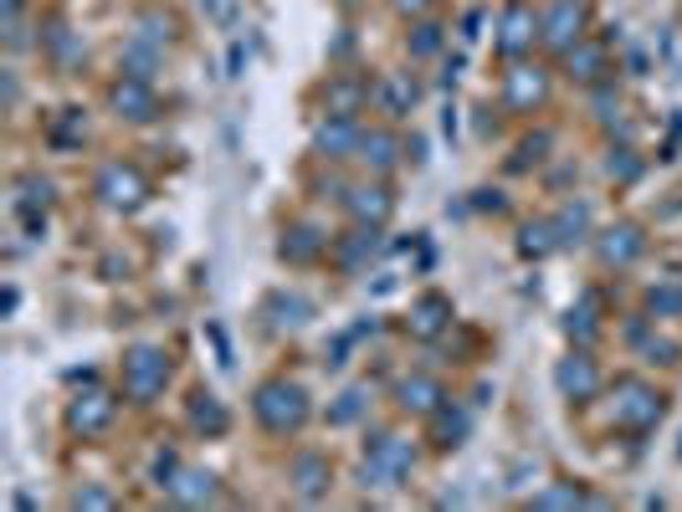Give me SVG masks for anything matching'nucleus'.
Returning <instances> with one entry per match:
<instances>
[{"mask_svg": "<svg viewBox=\"0 0 682 512\" xmlns=\"http://www.w3.org/2000/svg\"><path fill=\"white\" fill-rule=\"evenodd\" d=\"M252 415L272 436H297V431L308 425V395H303V384H293V380H268V384H257Z\"/></svg>", "mask_w": 682, "mask_h": 512, "instance_id": "1", "label": "nucleus"}, {"mask_svg": "<svg viewBox=\"0 0 682 512\" xmlns=\"http://www.w3.org/2000/svg\"><path fill=\"white\" fill-rule=\"evenodd\" d=\"M170 384V353L154 349V344H139V349L123 353V395L134 405H149V400L164 395Z\"/></svg>", "mask_w": 682, "mask_h": 512, "instance_id": "2", "label": "nucleus"}, {"mask_svg": "<svg viewBox=\"0 0 682 512\" xmlns=\"http://www.w3.org/2000/svg\"><path fill=\"white\" fill-rule=\"evenodd\" d=\"M662 410H668V400L657 395L652 384L621 380V384H616V405H610V421L621 425V431H631V436H641V431H652V425L662 421Z\"/></svg>", "mask_w": 682, "mask_h": 512, "instance_id": "3", "label": "nucleus"}, {"mask_svg": "<svg viewBox=\"0 0 682 512\" xmlns=\"http://www.w3.org/2000/svg\"><path fill=\"white\" fill-rule=\"evenodd\" d=\"M411 467H415L411 440L380 431V436L370 440V451H365V487H401Z\"/></svg>", "mask_w": 682, "mask_h": 512, "instance_id": "4", "label": "nucleus"}, {"mask_svg": "<svg viewBox=\"0 0 682 512\" xmlns=\"http://www.w3.org/2000/svg\"><path fill=\"white\" fill-rule=\"evenodd\" d=\"M585 21H591V6L585 0H554L544 15H539V42L549 52H570L575 42H585Z\"/></svg>", "mask_w": 682, "mask_h": 512, "instance_id": "5", "label": "nucleus"}, {"mask_svg": "<svg viewBox=\"0 0 682 512\" xmlns=\"http://www.w3.org/2000/svg\"><path fill=\"white\" fill-rule=\"evenodd\" d=\"M93 195H98L108 210H139L144 195H149V179L139 175L134 164H104V175H98Z\"/></svg>", "mask_w": 682, "mask_h": 512, "instance_id": "6", "label": "nucleus"}, {"mask_svg": "<svg viewBox=\"0 0 682 512\" xmlns=\"http://www.w3.org/2000/svg\"><path fill=\"white\" fill-rule=\"evenodd\" d=\"M554 384L570 405H585V400L600 395V369H595L591 353H570L560 369H554Z\"/></svg>", "mask_w": 682, "mask_h": 512, "instance_id": "7", "label": "nucleus"}, {"mask_svg": "<svg viewBox=\"0 0 682 512\" xmlns=\"http://www.w3.org/2000/svg\"><path fill=\"white\" fill-rule=\"evenodd\" d=\"M119 415V400L104 395V390H88V395H77L73 410H67V425H73L77 436H104L108 425Z\"/></svg>", "mask_w": 682, "mask_h": 512, "instance_id": "8", "label": "nucleus"}, {"mask_svg": "<svg viewBox=\"0 0 682 512\" xmlns=\"http://www.w3.org/2000/svg\"><path fill=\"white\" fill-rule=\"evenodd\" d=\"M375 251H380V226H365V220H355V231L339 236L328 257H334V266H339V272H349V277H355V272H365V262H370Z\"/></svg>", "mask_w": 682, "mask_h": 512, "instance_id": "9", "label": "nucleus"}, {"mask_svg": "<svg viewBox=\"0 0 682 512\" xmlns=\"http://www.w3.org/2000/svg\"><path fill=\"white\" fill-rule=\"evenodd\" d=\"M534 42H539V15L529 11V6H508L504 21H498V52H504V57H519V52H529Z\"/></svg>", "mask_w": 682, "mask_h": 512, "instance_id": "10", "label": "nucleus"}, {"mask_svg": "<svg viewBox=\"0 0 682 512\" xmlns=\"http://www.w3.org/2000/svg\"><path fill=\"white\" fill-rule=\"evenodd\" d=\"M544 98H549V77L539 73V67H513V73H508L504 102L513 108V113H534Z\"/></svg>", "mask_w": 682, "mask_h": 512, "instance_id": "11", "label": "nucleus"}, {"mask_svg": "<svg viewBox=\"0 0 682 512\" xmlns=\"http://www.w3.org/2000/svg\"><path fill=\"white\" fill-rule=\"evenodd\" d=\"M113 108L129 123H149V118L160 113V98L149 88V77H123V83H113Z\"/></svg>", "mask_w": 682, "mask_h": 512, "instance_id": "12", "label": "nucleus"}, {"mask_svg": "<svg viewBox=\"0 0 682 512\" xmlns=\"http://www.w3.org/2000/svg\"><path fill=\"white\" fill-rule=\"evenodd\" d=\"M359 139H365V129H359L355 118H328V123H318V133H313V149H318L324 160H349V154H359Z\"/></svg>", "mask_w": 682, "mask_h": 512, "instance_id": "13", "label": "nucleus"}, {"mask_svg": "<svg viewBox=\"0 0 682 512\" xmlns=\"http://www.w3.org/2000/svg\"><path fill=\"white\" fill-rule=\"evenodd\" d=\"M334 487V467H328V456H318V451H303L293 461V492L303 502H318Z\"/></svg>", "mask_w": 682, "mask_h": 512, "instance_id": "14", "label": "nucleus"}, {"mask_svg": "<svg viewBox=\"0 0 682 512\" xmlns=\"http://www.w3.org/2000/svg\"><path fill=\"white\" fill-rule=\"evenodd\" d=\"M344 205H349V216L365 220V226H386L390 210H396V195H390V185H359V190L344 195Z\"/></svg>", "mask_w": 682, "mask_h": 512, "instance_id": "15", "label": "nucleus"}, {"mask_svg": "<svg viewBox=\"0 0 682 512\" xmlns=\"http://www.w3.org/2000/svg\"><path fill=\"white\" fill-rule=\"evenodd\" d=\"M442 384L431 380V374H411V380H401V390H396V405H401V415H436L442 410Z\"/></svg>", "mask_w": 682, "mask_h": 512, "instance_id": "16", "label": "nucleus"}, {"mask_svg": "<svg viewBox=\"0 0 682 512\" xmlns=\"http://www.w3.org/2000/svg\"><path fill=\"white\" fill-rule=\"evenodd\" d=\"M170 498L185 502V508H206V502H221V482H216V471H201V467H185L170 487Z\"/></svg>", "mask_w": 682, "mask_h": 512, "instance_id": "17", "label": "nucleus"}, {"mask_svg": "<svg viewBox=\"0 0 682 512\" xmlns=\"http://www.w3.org/2000/svg\"><path fill=\"white\" fill-rule=\"evenodd\" d=\"M641 247H647V236L637 231V226H610L606 236H600V266H631L641 257Z\"/></svg>", "mask_w": 682, "mask_h": 512, "instance_id": "18", "label": "nucleus"}, {"mask_svg": "<svg viewBox=\"0 0 682 512\" xmlns=\"http://www.w3.org/2000/svg\"><path fill=\"white\" fill-rule=\"evenodd\" d=\"M359 160L370 164L375 175H390L396 164H401V139L390 129H365V139H359Z\"/></svg>", "mask_w": 682, "mask_h": 512, "instance_id": "19", "label": "nucleus"}, {"mask_svg": "<svg viewBox=\"0 0 682 512\" xmlns=\"http://www.w3.org/2000/svg\"><path fill=\"white\" fill-rule=\"evenodd\" d=\"M324 102H328V118H355L359 108L370 102V83H359V77H334Z\"/></svg>", "mask_w": 682, "mask_h": 512, "instance_id": "20", "label": "nucleus"}, {"mask_svg": "<svg viewBox=\"0 0 682 512\" xmlns=\"http://www.w3.org/2000/svg\"><path fill=\"white\" fill-rule=\"evenodd\" d=\"M564 73L580 77V83H600V77H606V52L591 42H575L564 52Z\"/></svg>", "mask_w": 682, "mask_h": 512, "instance_id": "21", "label": "nucleus"}, {"mask_svg": "<svg viewBox=\"0 0 682 512\" xmlns=\"http://www.w3.org/2000/svg\"><path fill=\"white\" fill-rule=\"evenodd\" d=\"M324 251H334V247H328V236H318L313 226H293V231H288V241H282V257H288V262H297V266L318 262Z\"/></svg>", "mask_w": 682, "mask_h": 512, "instance_id": "22", "label": "nucleus"}, {"mask_svg": "<svg viewBox=\"0 0 682 512\" xmlns=\"http://www.w3.org/2000/svg\"><path fill=\"white\" fill-rule=\"evenodd\" d=\"M446 318H452V303H446V297H436V293H426L421 303L411 307V334H421V338L442 334Z\"/></svg>", "mask_w": 682, "mask_h": 512, "instance_id": "23", "label": "nucleus"}, {"mask_svg": "<svg viewBox=\"0 0 682 512\" xmlns=\"http://www.w3.org/2000/svg\"><path fill=\"white\" fill-rule=\"evenodd\" d=\"M431 421H436V446H442V451L462 446V440H467V431H473V415H467L462 405H452V410L442 405L436 415H431Z\"/></svg>", "mask_w": 682, "mask_h": 512, "instance_id": "24", "label": "nucleus"}, {"mask_svg": "<svg viewBox=\"0 0 682 512\" xmlns=\"http://www.w3.org/2000/svg\"><path fill=\"white\" fill-rule=\"evenodd\" d=\"M585 231H591V205H564L560 216H554V236H560V247H570V241H585Z\"/></svg>", "mask_w": 682, "mask_h": 512, "instance_id": "25", "label": "nucleus"}, {"mask_svg": "<svg viewBox=\"0 0 682 512\" xmlns=\"http://www.w3.org/2000/svg\"><path fill=\"white\" fill-rule=\"evenodd\" d=\"M191 425H195V431H210V436H221L226 425H231V415H226V405H221L216 395H195Z\"/></svg>", "mask_w": 682, "mask_h": 512, "instance_id": "26", "label": "nucleus"}, {"mask_svg": "<svg viewBox=\"0 0 682 512\" xmlns=\"http://www.w3.org/2000/svg\"><path fill=\"white\" fill-rule=\"evenodd\" d=\"M375 92H380V108H386V113H405V108L415 102V88L411 83H401V77H386Z\"/></svg>", "mask_w": 682, "mask_h": 512, "instance_id": "27", "label": "nucleus"}, {"mask_svg": "<svg viewBox=\"0 0 682 512\" xmlns=\"http://www.w3.org/2000/svg\"><path fill=\"white\" fill-rule=\"evenodd\" d=\"M585 502H595V498H585L575 482H564V487H549V492H539L534 508H585Z\"/></svg>", "mask_w": 682, "mask_h": 512, "instance_id": "28", "label": "nucleus"}, {"mask_svg": "<svg viewBox=\"0 0 682 512\" xmlns=\"http://www.w3.org/2000/svg\"><path fill=\"white\" fill-rule=\"evenodd\" d=\"M519 247H523V257H544L549 247H560V236H554V220H539V226H529Z\"/></svg>", "mask_w": 682, "mask_h": 512, "instance_id": "29", "label": "nucleus"}, {"mask_svg": "<svg viewBox=\"0 0 682 512\" xmlns=\"http://www.w3.org/2000/svg\"><path fill=\"white\" fill-rule=\"evenodd\" d=\"M36 205H52V179H36V175H26L21 179V210H36Z\"/></svg>", "mask_w": 682, "mask_h": 512, "instance_id": "30", "label": "nucleus"}, {"mask_svg": "<svg viewBox=\"0 0 682 512\" xmlns=\"http://www.w3.org/2000/svg\"><path fill=\"white\" fill-rule=\"evenodd\" d=\"M83 133H88V118L77 113V108H67V123H57L52 139H57V144H73V139H83Z\"/></svg>", "mask_w": 682, "mask_h": 512, "instance_id": "31", "label": "nucleus"}, {"mask_svg": "<svg viewBox=\"0 0 682 512\" xmlns=\"http://www.w3.org/2000/svg\"><path fill=\"white\" fill-rule=\"evenodd\" d=\"M436 46H442V26H415V36H411V52L415 57H431V52H436Z\"/></svg>", "mask_w": 682, "mask_h": 512, "instance_id": "32", "label": "nucleus"}, {"mask_svg": "<svg viewBox=\"0 0 682 512\" xmlns=\"http://www.w3.org/2000/svg\"><path fill=\"white\" fill-rule=\"evenodd\" d=\"M359 405H365V390H349V395H344V405L334 410V421H339V425H349V421H355V415H359Z\"/></svg>", "mask_w": 682, "mask_h": 512, "instance_id": "33", "label": "nucleus"}, {"mask_svg": "<svg viewBox=\"0 0 682 512\" xmlns=\"http://www.w3.org/2000/svg\"><path fill=\"white\" fill-rule=\"evenodd\" d=\"M73 508H113V498L108 492H98V487H88V492H77Z\"/></svg>", "mask_w": 682, "mask_h": 512, "instance_id": "34", "label": "nucleus"}, {"mask_svg": "<svg viewBox=\"0 0 682 512\" xmlns=\"http://www.w3.org/2000/svg\"><path fill=\"white\" fill-rule=\"evenodd\" d=\"M606 170H610V179H616V175H621V179H637V170H641V164H637V160H610Z\"/></svg>", "mask_w": 682, "mask_h": 512, "instance_id": "35", "label": "nucleus"}, {"mask_svg": "<svg viewBox=\"0 0 682 512\" xmlns=\"http://www.w3.org/2000/svg\"><path fill=\"white\" fill-rule=\"evenodd\" d=\"M426 6H431V0H396V11H401V15H421Z\"/></svg>", "mask_w": 682, "mask_h": 512, "instance_id": "36", "label": "nucleus"}]
</instances>
